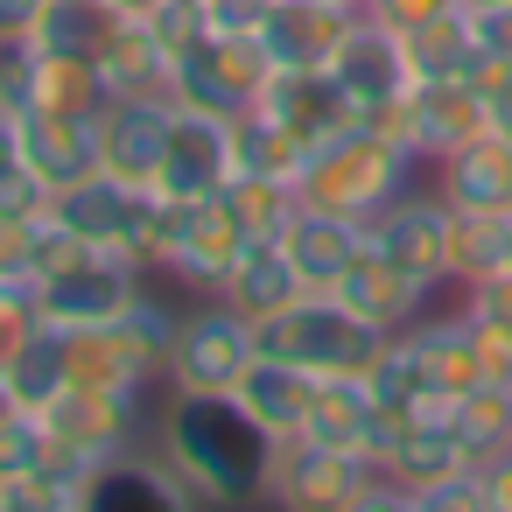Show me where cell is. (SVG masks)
<instances>
[{
    "mask_svg": "<svg viewBox=\"0 0 512 512\" xmlns=\"http://www.w3.org/2000/svg\"><path fill=\"white\" fill-rule=\"evenodd\" d=\"M267 435L239 414L232 393H169L162 463L197 491L204 512H239L267 498Z\"/></svg>",
    "mask_w": 512,
    "mask_h": 512,
    "instance_id": "6da1fadb",
    "label": "cell"
},
{
    "mask_svg": "<svg viewBox=\"0 0 512 512\" xmlns=\"http://www.w3.org/2000/svg\"><path fill=\"white\" fill-rule=\"evenodd\" d=\"M414 169H421V162H414V148H407L400 134L358 120V127H344L337 141L309 148L295 190H302V204H316V211H337V218L372 225L386 204H400V197L414 190Z\"/></svg>",
    "mask_w": 512,
    "mask_h": 512,
    "instance_id": "7a4b0ae2",
    "label": "cell"
},
{
    "mask_svg": "<svg viewBox=\"0 0 512 512\" xmlns=\"http://www.w3.org/2000/svg\"><path fill=\"white\" fill-rule=\"evenodd\" d=\"M260 330V351L267 358H288V365H302V372H316V379H337V372H365L372 358H379V344H386V330H372L358 309H344L330 288H309V295H295L288 309H274L267 323H253Z\"/></svg>",
    "mask_w": 512,
    "mask_h": 512,
    "instance_id": "3957f363",
    "label": "cell"
},
{
    "mask_svg": "<svg viewBox=\"0 0 512 512\" xmlns=\"http://www.w3.org/2000/svg\"><path fill=\"white\" fill-rule=\"evenodd\" d=\"M50 218L78 246H92V253H120L134 267H162V197L141 190V183H120V176L99 169L92 183L57 190Z\"/></svg>",
    "mask_w": 512,
    "mask_h": 512,
    "instance_id": "277c9868",
    "label": "cell"
},
{
    "mask_svg": "<svg viewBox=\"0 0 512 512\" xmlns=\"http://www.w3.org/2000/svg\"><path fill=\"white\" fill-rule=\"evenodd\" d=\"M267 78H274L267 43H260V36L211 29V22L169 57V99H176V106H197V113H225V120L246 113V106H260Z\"/></svg>",
    "mask_w": 512,
    "mask_h": 512,
    "instance_id": "5b68a950",
    "label": "cell"
},
{
    "mask_svg": "<svg viewBox=\"0 0 512 512\" xmlns=\"http://www.w3.org/2000/svg\"><path fill=\"white\" fill-rule=\"evenodd\" d=\"M141 274H148V267H134V260H120V253L71 246V253L36 281V323H50V330H99V323L127 316V309L148 295Z\"/></svg>",
    "mask_w": 512,
    "mask_h": 512,
    "instance_id": "8992f818",
    "label": "cell"
},
{
    "mask_svg": "<svg viewBox=\"0 0 512 512\" xmlns=\"http://www.w3.org/2000/svg\"><path fill=\"white\" fill-rule=\"evenodd\" d=\"M260 358V330L253 316H239L232 302H204L190 316H176L169 358H162V386L169 393H232L239 372Z\"/></svg>",
    "mask_w": 512,
    "mask_h": 512,
    "instance_id": "52a82bcc",
    "label": "cell"
},
{
    "mask_svg": "<svg viewBox=\"0 0 512 512\" xmlns=\"http://www.w3.org/2000/svg\"><path fill=\"white\" fill-rule=\"evenodd\" d=\"M372 484H379L372 456L288 435L267 449V498L260 505H274V512H351Z\"/></svg>",
    "mask_w": 512,
    "mask_h": 512,
    "instance_id": "ba28073f",
    "label": "cell"
},
{
    "mask_svg": "<svg viewBox=\"0 0 512 512\" xmlns=\"http://www.w3.org/2000/svg\"><path fill=\"white\" fill-rule=\"evenodd\" d=\"M246 246H253V232H246L232 190H218V197H162V274L218 295L225 267Z\"/></svg>",
    "mask_w": 512,
    "mask_h": 512,
    "instance_id": "9c48e42d",
    "label": "cell"
},
{
    "mask_svg": "<svg viewBox=\"0 0 512 512\" xmlns=\"http://www.w3.org/2000/svg\"><path fill=\"white\" fill-rule=\"evenodd\" d=\"M365 127H386V134H400L407 148H414V162H442V155H456L463 141H477V134H491V99L470 85V78H414L407 85V99L386 113V120H365Z\"/></svg>",
    "mask_w": 512,
    "mask_h": 512,
    "instance_id": "30bf717a",
    "label": "cell"
},
{
    "mask_svg": "<svg viewBox=\"0 0 512 512\" xmlns=\"http://www.w3.org/2000/svg\"><path fill=\"white\" fill-rule=\"evenodd\" d=\"M141 393H106V386H64L50 407H43V428L57 435V449H64V463L71 470H99V463H113V456H127L134 442H141Z\"/></svg>",
    "mask_w": 512,
    "mask_h": 512,
    "instance_id": "8fae6325",
    "label": "cell"
},
{
    "mask_svg": "<svg viewBox=\"0 0 512 512\" xmlns=\"http://www.w3.org/2000/svg\"><path fill=\"white\" fill-rule=\"evenodd\" d=\"M372 463H379V477H386V484H400V491H435V484H449V477L477 470V449L463 442L456 414H449V407H435V414H414V421L386 428V435H379V449H372Z\"/></svg>",
    "mask_w": 512,
    "mask_h": 512,
    "instance_id": "7c38bea8",
    "label": "cell"
},
{
    "mask_svg": "<svg viewBox=\"0 0 512 512\" xmlns=\"http://www.w3.org/2000/svg\"><path fill=\"white\" fill-rule=\"evenodd\" d=\"M330 78H337V92L351 99V113L358 120H386L400 99H407V85H414V64H407V43L393 36V29H379V22H351V36L337 43V57H330Z\"/></svg>",
    "mask_w": 512,
    "mask_h": 512,
    "instance_id": "4fadbf2b",
    "label": "cell"
},
{
    "mask_svg": "<svg viewBox=\"0 0 512 512\" xmlns=\"http://www.w3.org/2000/svg\"><path fill=\"white\" fill-rule=\"evenodd\" d=\"M225 183H232V120L176 106L162 169H155V197H218Z\"/></svg>",
    "mask_w": 512,
    "mask_h": 512,
    "instance_id": "5bb4252c",
    "label": "cell"
},
{
    "mask_svg": "<svg viewBox=\"0 0 512 512\" xmlns=\"http://www.w3.org/2000/svg\"><path fill=\"white\" fill-rule=\"evenodd\" d=\"M449 225H456V211L428 190H407L400 204H386L372 225H365V239L393 260V267H407L414 281H428V288H449Z\"/></svg>",
    "mask_w": 512,
    "mask_h": 512,
    "instance_id": "9a60e30c",
    "label": "cell"
},
{
    "mask_svg": "<svg viewBox=\"0 0 512 512\" xmlns=\"http://www.w3.org/2000/svg\"><path fill=\"white\" fill-rule=\"evenodd\" d=\"M260 113L302 148V162H309V148L337 141L344 127H358V113H351V99L337 92L330 64H323V71H274L267 92H260Z\"/></svg>",
    "mask_w": 512,
    "mask_h": 512,
    "instance_id": "2e32d148",
    "label": "cell"
},
{
    "mask_svg": "<svg viewBox=\"0 0 512 512\" xmlns=\"http://www.w3.org/2000/svg\"><path fill=\"white\" fill-rule=\"evenodd\" d=\"M78 512H204V505H197V491L162 463V449H155V456L127 449V456L99 463V470L78 484Z\"/></svg>",
    "mask_w": 512,
    "mask_h": 512,
    "instance_id": "e0dca14e",
    "label": "cell"
},
{
    "mask_svg": "<svg viewBox=\"0 0 512 512\" xmlns=\"http://www.w3.org/2000/svg\"><path fill=\"white\" fill-rule=\"evenodd\" d=\"M169 120H176V99H113V106L99 113V169L120 176V183L155 190Z\"/></svg>",
    "mask_w": 512,
    "mask_h": 512,
    "instance_id": "ac0fdd59",
    "label": "cell"
},
{
    "mask_svg": "<svg viewBox=\"0 0 512 512\" xmlns=\"http://www.w3.org/2000/svg\"><path fill=\"white\" fill-rule=\"evenodd\" d=\"M330 295H337L344 309H358L372 330H386V337H393V330H407V323H421V316H428V295H435V288H428V281H414L407 267H393V260L365 239V253L337 274V288H330Z\"/></svg>",
    "mask_w": 512,
    "mask_h": 512,
    "instance_id": "d6986e66",
    "label": "cell"
},
{
    "mask_svg": "<svg viewBox=\"0 0 512 512\" xmlns=\"http://www.w3.org/2000/svg\"><path fill=\"white\" fill-rule=\"evenodd\" d=\"M351 8H330V0H274L267 22H260V43L274 57V71H323L337 57V43L351 36Z\"/></svg>",
    "mask_w": 512,
    "mask_h": 512,
    "instance_id": "ffe728a7",
    "label": "cell"
},
{
    "mask_svg": "<svg viewBox=\"0 0 512 512\" xmlns=\"http://www.w3.org/2000/svg\"><path fill=\"white\" fill-rule=\"evenodd\" d=\"M309 393H316V372H302V365H288V358H267V351H260V358L239 372V386H232L239 414H246L267 442L302 435V421H309Z\"/></svg>",
    "mask_w": 512,
    "mask_h": 512,
    "instance_id": "44dd1931",
    "label": "cell"
},
{
    "mask_svg": "<svg viewBox=\"0 0 512 512\" xmlns=\"http://www.w3.org/2000/svg\"><path fill=\"white\" fill-rule=\"evenodd\" d=\"M435 197L449 204V211H512V141H498V134H477V141H463L456 155H442L435 162Z\"/></svg>",
    "mask_w": 512,
    "mask_h": 512,
    "instance_id": "7402d4cb",
    "label": "cell"
},
{
    "mask_svg": "<svg viewBox=\"0 0 512 512\" xmlns=\"http://www.w3.org/2000/svg\"><path fill=\"white\" fill-rule=\"evenodd\" d=\"M281 246H288V260H295L302 288H337V274L365 253V225H358V218H337V211L302 204V211L288 218Z\"/></svg>",
    "mask_w": 512,
    "mask_h": 512,
    "instance_id": "603a6c76",
    "label": "cell"
},
{
    "mask_svg": "<svg viewBox=\"0 0 512 512\" xmlns=\"http://www.w3.org/2000/svg\"><path fill=\"white\" fill-rule=\"evenodd\" d=\"M302 435H309V442H330V449H358V456H372V449H379V400H372L365 372L316 379Z\"/></svg>",
    "mask_w": 512,
    "mask_h": 512,
    "instance_id": "cb8c5ba5",
    "label": "cell"
},
{
    "mask_svg": "<svg viewBox=\"0 0 512 512\" xmlns=\"http://www.w3.org/2000/svg\"><path fill=\"white\" fill-rule=\"evenodd\" d=\"M295 295H309V288H302V274H295V260H288L281 239H253V246L225 267V281H218V302H232V309L253 316V323H267V316L288 309Z\"/></svg>",
    "mask_w": 512,
    "mask_h": 512,
    "instance_id": "d4e9b609",
    "label": "cell"
},
{
    "mask_svg": "<svg viewBox=\"0 0 512 512\" xmlns=\"http://www.w3.org/2000/svg\"><path fill=\"white\" fill-rule=\"evenodd\" d=\"M407 337H414L421 372H428V386H435L442 407H456L470 386H484V358H477V337H470L463 309H449V316H421V323H407Z\"/></svg>",
    "mask_w": 512,
    "mask_h": 512,
    "instance_id": "484cf974",
    "label": "cell"
},
{
    "mask_svg": "<svg viewBox=\"0 0 512 512\" xmlns=\"http://www.w3.org/2000/svg\"><path fill=\"white\" fill-rule=\"evenodd\" d=\"M22 148L36 183L71 190L99 176V120H22Z\"/></svg>",
    "mask_w": 512,
    "mask_h": 512,
    "instance_id": "4316f807",
    "label": "cell"
},
{
    "mask_svg": "<svg viewBox=\"0 0 512 512\" xmlns=\"http://www.w3.org/2000/svg\"><path fill=\"white\" fill-rule=\"evenodd\" d=\"M365 386H372V400H379V435L400 428V421H414V414H435V407H442L407 330H393V337L379 344V358L365 365Z\"/></svg>",
    "mask_w": 512,
    "mask_h": 512,
    "instance_id": "83f0119b",
    "label": "cell"
},
{
    "mask_svg": "<svg viewBox=\"0 0 512 512\" xmlns=\"http://www.w3.org/2000/svg\"><path fill=\"white\" fill-rule=\"evenodd\" d=\"M0 386H8V400H15L22 414H43V407L71 386V337L50 330V323H36V330L8 351V365H0Z\"/></svg>",
    "mask_w": 512,
    "mask_h": 512,
    "instance_id": "f1b7e54d",
    "label": "cell"
},
{
    "mask_svg": "<svg viewBox=\"0 0 512 512\" xmlns=\"http://www.w3.org/2000/svg\"><path fill=\"white\" fill-rule=\"evenodd\" d=\"M99 85H106V106L113 99H169V50L155 43L148 22L113 29V43L99 50Z\"/></svg>",
    "mask_w": 512,
    "mask_h": 512,
    "instance_id": "f546056e",
    "label": "cell"
},
{
    "mask_svg": "<svg viewBox=\"0 0 512 512\" xmlns=\"http://www.w3.org/2000/svg\"><path fill=\"white\" fill-rule=\"evenodd\" d=\"M113 29H120V15L106 8V0H50V8L36 15V29H29V43H36L43 57L99 64V50L113 43Z\"/></svg>",
    "mask_w": 512,
    "mask_h": 512,
    "instance_id": "4dcf8cb0",
    "label": "cell"
},
{
    "mask_svg": "<svg viewBox=\"0 0 512 512\" xmlns=\"http://www.w3.org/2000/svg\"><path fill=\"white\" fill-rule=\"evenodd\" d=\"M106 113V85H99V64H78V57H43L36 50V99L22 120H99Z\"/></svg>",
    "mask_w": 512,
    "mask_h": 512,
    "instance_id": "1f68e13d",
    "label": "cell"
},
{
    "mask_svg": "<svg viewBox=\"0 0 512 512\" xmlns=\"http://www.w3.org/2000/svg\"><path fill=\"white\" fill-rule=\"evenodd\" d=\"M71 337V386H106V393H148L155 379L134 365V351L113 337V323L99 330H64Z\"/></svg>",
    "mask_w": 512,
    "mask_h": 512,
    "instance_id": "d6a6232c",
    "label": "cell"
},
{
    "mask_svg": "<svg viewBox=\"0 0 512 512\" xmlns=\"http://www.w3.org/2000/svg\"><path fill=\"white\" fill-rule=\"evenodd\" d=\"M232 176H274V183H295V176H302V148H295L260 106H246V113H232Z\"/></svg>",
    "mask_w": 512,
    "mask_h": 512,
    "instance_id": "836d02e7",
    "label": "cell"
},
{
    "mask_svg": "<svg viewBox=\"0 0 512 512\" xmlns=\"http://www.w3.org/2000/svg\"><path fill=\"white\" fill-rule=\"evenodd\" d=\"M505 218L498 211H456V225H449V288H477L505 267Z\"/></svg>",
    "mask_w": 512,
    "mask_h": 512,
    "instance_id": "e575fe53",
    "label": "cell"
},
{
    "mask_svg": "<svg viewBox=\"0 0 512 512\" xmlns=\"http://www.w3.org/2000/svg\"><path fill=\"white\" fill-rule=\"evenodd\" d=\"M400 43H407L414 78H470V64H477V43H470V15L463 8L442 15V22H428V29H414V36H400Z\"/></svg>",
    "mask_w": 512,
    "mask_h": 512,
    "instance_id": "d590c367",
    "label": "cell"
},
{
    "mask_svg": "<svg viewBox=\"0 0 512 512\" xmlns=\"http://www.w3.org/2000/svg\"><path fill=\"white\" fill-rule=\"evenodd\" d=\"M449 414H456L463 442L477 449V463H484V456H498V449H512V386L484 379V386H470Z\"/></svg>",
    "mask_w": 512,
    "mask_h": 512,
    "instance_id": "8d00e7d4",
    "label": "cell"
},
{
    "mask_svg": "<svg viewBox=\"0 0 512 512\" xmlns=\"http://www.w3.org/2000/svg\"><path fill=\"white\" fill-rule=\"evenodd\" d=\"M225 190H232V204H239V218H246L253 239H281L288 218L302 211V190L295 183H274V176H232Z\"/></svg>",
    "mask_w": 512,
    "mask_h": 512,
    "instance_id": "74e56055",
    "label": "cell"
},
{
    "mask_svg": "<svg viewBox=\"0 0 512 512\" xmlns=\"http://www.w3.org/2000/svg\"><path fill=\"white\" fill-rule=\"evenodd\" d=\"M463 323H470V337H477V358H484V379H498V386H512V309H498L484 288H463Z\"/></svg>",
    "mask_w": 512,
    "mask_h": 512,
    "instance_id": "f35d334b",
    "label": "cell"
},
{
    "mask_svg": "<svg viewBox=\"0 0 512 512\" xmlns=\"http://www.w3.org/2000/svg\"><path fill=\"white\" fill-rule=\"evenodd\" d=\"M456 8H463V0H365V22H379L393 36H414V29H428V22H442Z\"/></svg>",
    "mask_w": 512,
    "mask_h": 512,
    "instance_id": "ab89813d",
    "label": "cell"
},
{
    "mask_svg": "<svg viewBox=\"0 0 512 512\" xmlns=\"http://www.w3.org/2000/svg\"><path fill=\"white\" fill-rule=\"evenodd\" d=\"M414 498H421V512H491V491H484L477 470H463V477H449L435 491H414Z\"/></svg>",
    "mask_w": 512,
    "mask_h": 512,
    "instance_id": "60d3db41",
    "label": "cell"
},
{
    "mask_svg": "<svg viewBox=\"0 0 512 512\" xmlns=\"http://www.w3.org/2000/svg\"><path fill=\"white\" fill-rule=\"evenodd\" d=\"M36 330V288H15L0 281V365H8V351Z\"/></svg>",
    "mask_w": 512,
    "mask_h": 512,
    "instance_id": "b9f144b4",
    "label": "cell"
},
{
    "mask_svg": "<svg viewBox=\"0 0 512 512\" xmlns=\"http://www.w3.org/2000/svg\"><path fill=\"white\" fill-rule=\"evenodd\" d=\"M274 0H204V22L211 29H232V36H260Z\"/></svg>",
    "mask_w": 512,
    "mask_h": 512,
    "instance_id": "7bdbcfd3",
    "label": "cell"
},
{
    "mask_svg": "<svg viewBox=\"0 0 512 512\" xmlns=\"http://www.w3.org/2000/svg\"><path fill=\"white\" fill-rule=\"evenodd\" d=\"M477 477H484V491H491V512H512V449L484 456V463H477Z\"/></svg>",
    "mask_w": 512,
    "mask_h": 512,
    "instance_id": "ee69618b",
    "label": "cell"
},
{
    "mask_svg": "<svg viewBox=\"0 0 512 512\" xmlns=\"http://www.w3.org/2000/svg\"><path fill=\"white\" fill-rule=\"evenodd\" d=\"M43 8H50V0H0V43H29Z\"/></svg>",
    "mask_w": 512,
    "mask_h": 512,
    "instance_id": "f6af8a7d",
    "label": "cell"
},
{
    "mask_svg": "<svg viewBox=\"0 0 512 512\" xmlns=\"http://www.w3.org/2000/svg\"><path fill=\"white\" fill-rule=\"evenodd\" d=\"M351 512H421V498H414V491H400V484H386V477H379V484H372V491H365V498H358V505H351Z\"/></svg>",
    "mask_w": 512,
    "mask_h": 512,
    "instance_id": "bcb514c9",
    "label": "cell"
},
{
    "mask_svg": "<svg viewBox=\"0 0 512 512\" xmlns=\"http://www.w3.org/2000/svg\"><path fill=\"white\" fill-rule=\"evenodd\" d=\"M29 169V148H22V120L0 113V176H22Z\"/></svg>",
    "mask_w": 512,
    "mask_h": 512,
    "instance_id": "7dc6e473",
    "label": "cell"
},
{
    "mask_svg": "<svg viewBox=\"0 0 512 512\" xmlns=\"http://www.w3.org/2000/svg\"><path fill=\"white\" fill-rule=\"evenodd\" d=\"M484 99H491V134H498V141H512V71H505Z\"/></svg>",
    "mask_w": 512,
    "mask_h": 512,
    "instance_id": "c3c4849f",
    "label": "cell"
},
{
    "mask_svg": "<svg viewBox=\"0 0 512 512\" xmlns=\"http://www.w3.org/2000/svg\"><path fill=\"white\" fill-rule=\"evenodd\" d=\"M106 8H113L120 22H148V15L162 8V0H106Z\"/></svg>",
    "mask_w": 512,
    "mask_h": 512,
    "instance_id": "681fc988",
    "label": "cell"
},
{
    "mask_svg": "<svg viewBox=\"0 0 512 512\" xmlns=\"http://www.w3.org/2000/svg\"><path fill=\"white\" fill-rule=\"evenodd\" d=\"M477 288H484L498 309H512V274H491V281H477Z\"/></svg>",
    "mask_w": 512,
    "mask_h": 512,
    "instance_id": "f907efd6",
    "label": "cell"
},
{
    "mask_svg": "<svg viewBox=\"0 0 512 512\" xmlns=\"http://www.w3.org/2000/svg\"><path fill=\"white\" fill-rule=\"evenodd\" d=\"M498 274H512V218H505V267Z\"/></svg>",
    "mask_w": 512,
    "mask_h": 512,
    "instance_id": "816d5d0a",
    "label": "cell"
},
{
    "mask_svg": "<svg viewBox=\"0 0 512 512\" xmlns=\"http://www.w3.org/2000/svg\"><path fill=\"white\" fill-rule=\"evenodd\" d=\"M8 414H22V407H15V400H8V386H0V421H8Z\"/></svg>",
    "mask_w": 512,
    "mask_h": 512,
    "instance_id": "f5cc1de1",
    "label": "cell"
},
{
    "mask_svg": "<svg viewBox=\"0 0 512 512\" xmlns=\"http://www.w3.org/2000/svg\"><path fill=\"white\" fill-rule=\"evenodd\" d=\"M330 8H351V15H365V0H330Z\"/></svg>",
    "mask_w": 512,
    "mask_h": 512,
    "instance_id": "db71d44e",
    "label": "cell"
},
{
    "mask_svg": "<svg viewBox=\"0 0 512 512\" xmlns=\"http://www.w3.org/2000/svg\"><path fill=\"white\" fill-rule=\"evenodd\" d=\"M0 512H8V505H0Z\"/></svg>",
    "mask_w": 512,
    "mask_h": 512,
    "instance_id": "11a10c76",
    "label": "cell"
},
{
    "mask_svg": "<svg viewBox=\"0 0 512 512\" xmlns=\"http://www.w3.org/2000/svg\"><path fill=\"white\" fill-rule=\"evenodd\" d=\"M197 8H204V0H197Z\"/></svg>",
    "mask_w": 512,
    "mask_h": 512,
    "instance_id": "9f6ffc18",
    "label": "cell"
}]
</instances>
